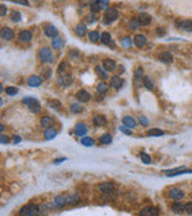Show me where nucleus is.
<instances>
[{
	"mask_svg": "<svg viewBox=\"0 0 192 216\" xmlns=\"http://www.w3.org/2000/svg\"><path fill=\"white\" fill-rule=\"evenodd\" d=\"M70 110H71L72 113H75V114H79V113L83 112V106H82L80 103H73V105H71Z\"/></svg>",
	"mask_w": 192,
	"mask_h": 216,
	"instance_id": "nucleus-41",
	"label": "nucleus"
},
{
	"mask_svg": "<svg viewBox=\"0 0 192 216\" xmlns=\"http://www.w3.org/2000/svg\"><path fill=\"white\" fill-rule=\"evenodd\" d=\"M172 210L175 214H182L185 211V206L181 204L180 202H175V203H173V205H172Z\"/></svg>",
	"mask_w": 192,
	"mask_h": 216,
	"instance_id": "nucleus-30",
	"label": "nucleus"
},
{
	"mask_svg": "<svg viewBox=\"0 0 192 216\" xmlns=\"http://www.w3.org/2000/svg\"><path fill=\"white\" fill-rule=\"evenodd\" d=\"M133 43L138 48H143L147 44V37L144 35H142V34H138V35H136L133 37Z\"/></svg>",
	"mask_w": 192,
	"mask_h": 216,
	"instance_id": "nucleus-13",
	"label": "nucleus"
},
{
	"mask_svg": "<svg viewBox=\"0 0 192 216\" xmlns=\"http://www.w3.org/2000/svg\"><path fill=\"white\" fill-rule=\"evenodd\" d=\"M41 125L43 127H46V129L52 127L54 125V120H53V118H51V117H43V118L41 119Z\"/></svg>",
	"mask_w": 192,
	"mask_h": 216,
	"instance_id": "nucleus-32",
	"label": "nucleus"
},
{
	"mask_svg": "<svg viewBox=\"0 0 192 216\" xmlns=\"http://www.w3.org/2000/svg\"><path fill=\"white\" fill-rule=\"evenodd\" d=\"M18 39H19L21 42L28 43L31 41L33 34H31V31H29V30H22V31L19 32V35H18Z\"/></svg>",
	"mask_w": 192,
	"mask_h": 216,
	"instance_id": "nucleus-14",
	"label": "nucleus"
},
{
	"mask_svg": "<svg viewBox=\"0 0 192 216\" xmlns=\"http://www.w3.org/2000/svg\"><path fill=\"white\" fill-rule=\"evenodd\" d=\"M75 133H76V136H78V137H84V136L88 133V127H87V125L83 124V123L76 124V126H75Z\"/></svg>",
	"mask_w": 192,
	"mask_h": 216,
	"instance_id": "nucleus-10",
	"label": "nucleus"
},
{
	"mask_svg": "<svg viewBox=\"0 0 192 216\" xmlns=\"http://www.w3.org/2000/svg\"><path fill=\"white\" fill-rule=\"evenodd\" d=\"M184 196H185V193L182 192V190L177 189V187L172 189V190L170 191V198H173V199H175V201H180V199H182Z\"/></svg>",
	"mask_w": 192,
	"mask_h": 216,
	"instance_id": "nucleus-19",
	"label": "nucleus"
},
{
	"mask_svg": "<svg viewBox=\"0 0 192 216\" xmlns=\"http://www.w3.org/2000/svg\"><path fill=\"white\" fill-rule=\"evenodd\" d=\"M100 191L103 194H111L114 191V184L109 183V181H104V183L100 184Z\"/></svg>",
	"mask_w": 192,
	"mask_h": 216,
	"instance_id": "nucleus-9",
	"label": "nucleus"
},
{
	"mask_svg": "<svg viewBox=\"0 0 192 216\" xmlns=\"http://www.w3.org/2000/svg\"><path fill=\"white\" fill-rule=\"evenodd\" d=\"M104 24H111V23H113L115 22L118 18H119V12L116 9H113V7H108L106 12H104Z\"/></svg>",
	"mask_w": 192,
	"mask_h": 216,
	"instance_id": "nucleus-4",
	"label": "nucleus"
},
{
	"mask_svg": "<svg viewBox=\"0 0 192 216\" xmlns=\"http://www.w3.org/2000/svg\"><path fill=\"white\" fill-rule=\"evenodd\" d=\"M180 29L185 31H192V21L191 19H185L180 23Z\"/></svg>",
	"mask_w": 192,
	"mask_h": 216,
	"instance_id": "nucleus-35",
	"label": "nucleus"
},
{
	"mask_svg": "<svg viewBox=\"0 0 192 216\" xmlns=\"http://www.w3.org/2000/svg\"><path fill=\"white\" fill-rule=\"evenodd\" d=\"M97 91H99V94H101V95L107 94V93H108V85H107L104 82H101V83L97 85Z\"/></svg>",
	"mask_w": 192,
	"mask_h": 216,
	"instance_id": "nucleus-43",
	"label": "nucleus"
},
{
	"mask_svg": "<svg viewBox=\"0 0 192 216\" xmlns=\"http://www.w3.org/2000/svg\"><path fill=\"white\" fill-rule=\"evenodd\" d=\"M138 19L141 22V25H149L151 23V16L147 12H142L138 16Z\"/></svg>",
	"mask_w": 192,
	"mask_h": 216,
	"instance_id": "nucleus-22",
	"label": "nucleus"
},
{
	"mask_svg": "<svg viewBox=\"0 0 192 216\" xmlns=\"http://www.w3.org/2000/svg\"><path fill=\"white\" fill-rule=\"evenodd\" d=\"M112 140H113V138H112V136L109 133H103L101 137L99 138V143L101 145H107V144H111Z\"/></svg>",
	"mask_w": 192,
	"mask_h": 216,
	"instance_id": "nucleus-29",
	"label": "nucleus"
},
{
	"mask_svg": "<svg viewBox=\"0 0 192 216\" xmlns=\"http://www.w3.org/2000/svg\"><path fill=\"white\" fill-rule=\"evenodd\" d=\"M51 76H52V70H51V67H46V69H43L41 77H43L45 79H49Z\"/></svg>",
	"mask_w": 192,
	"mask_h": 216,
	"instance_id": "nucleus-49",
	"label": "nucleus"
},
{
	"mask_svg": "<svg viewBox=\"0 0 192 216\" xmlns=\"http://www.w3.org/2000/svg\"><path fill=\"white\" fill-rule=\"evenodd\" d=\"M58 83L61 86H70L73 83V78L70 73H64V75H59L58 78Z\"/></svg>",
	"mask_w": 192,
	"mask_h": 216,
	"instance_id": "nucleus-8",
	"label": "nucleus"
},
{
	"mask_svg": "<svg viewBox=\"0 0 192 216\" xmlns=\"http://www.w3.org/2000/svg\"><path fill=\"white\" fill-rule=\"evenodd\" d=\"M141 160L143 163H145V164H150L151 163V157H150V155L147 154V152H141Z\"/></svg>",
	"mask_w": 192,
	"mask_h": 216,
	"instance_id": "nucleus-47",
	"label": "nucleus"
},
{
	"mask_svg": "<svg viewBox=\"0 0 192 216\" xmlns=\"http://www.w3.org/2000/svg\"><path fill=\"white\" fill-rule=\"evenodd\" d=\"M162 173H165L167 177H175V175H181V174H189V173H192V169H186L185 167H178V168L170 169V171H163Z\"/></svg>",
	"mask_w": 192,
	"mask_h": 216,
	"instance_id": "nucleus-6",
	"label": "nucleus"
},
{
	"mask_svg": "<svg viewBox=\"0 0 192 216\" xmlns=\"http://www.w3.org/2000/svg\"><path fill=\"white\" fill-rule=\"evenodd\" d=\"M12 2H16V4H21V5H24V6H29V1L27 0H10Z\"/></svg>",
	"mask_w": 192,
	"mask_h": 216,
	"instance_id": "nucleus-56",
	"label": "nucleus"
},
{
	"mask_svg": "<svg viewBox=\"0 0 192 216\" xmlns=\"http://www.w3.org/2000/svg\"><path fill=\"white\" fill-rule=\"evenodd\" d=\"M5 93H6L9 96H14V95L18 94V89H17L16 86H7L6 90H5Z\"/></svg>",
	"mask_w": 192,
	"mask_h": 216,
	"instance_id": "nucleus-46",
	"label": "nucleus"
},
{
	"mask_svg": "<svg viewBox=\"0 0 192 216\" xmlns=\"http://www.w3.org/2000/svg\"><path fill=\"white\" fill-rule=\"evenodd\" d=\"M96 19H97V17H96L95 12H91L90 15L87 16V23H88V24H92V23H95Z\"/></svg>",
	"mask_w": 192,
	"mask_h": 216,
	"instance_id": "nucleus-50",
	"label": "nucleus"
},
{
	"mask_svg": "<svg viewBox=\"0 0 192 216\" xmlns=\"http://www.w3.org/2000/svg\"><path fill=\"white\" fill-rule=\"evenodd\" d=\"M95 72H96V75L99 76L101 79H103V81L108 79V71H107L103 66H96V67H95Z\"/></svg>",
	"mask_w": 192,
	"mask_h": 216,
	"instance_id": "nucleus-25",
	"label": "nucleus"
},
{
	"mask_svg": "<svg viewBox=\"0 0 192 216\" xmlns=\"http://www.w3.org/2000/svg\"><path fill=\"white\" fill-rule=\"evenodd\" d=\"M40 206L36 204H27L24 205L22 209L19 210V215L22 216H36L40 215Z\"/></svg>",
	"mask_w": 192,
	"mask_h": 216,
	"instance_id": "nucleus-2",
	"label": "nucleus"
},
{
	"mask_svg": "<svg viewBox=\"0 0 192 216\" xmlns=\"http://www.w3.org/2000/svg\"><path fill=\"white\" fill-rule=\"evenodd\" d=\"M39 58H40V60H41L43 64H51V63L53 61L54 55H53V52H52L51 48L43 47V48H41V49L39 51Z\"/></svg>",
	"mask_w": 192,
	"mask_h": 216,
	"instance_id": "nucleus-3",
	"label": "nucleus"
},
{
	"mask_svg": "<svg viewBox=\"0 0 192 216\" xmlns=\"http://www.w3.org/2000/svg\"><path fill=\"white\" fill-rule=\"evenodd\" d=\"M67 197H68V204L77 205L80 202V198H79L78 194H71V196H67Z\"/></svg>",
	"mask_w": 192,
	"mask_h": 216,
	"instance_id": "nucleus-42",
	"label": "nucleus"
},
{
	"mask_svg": "<svg viewBox=\"0 0 192 216\" xmlns=\"http://www.w3.org/2000/svg\"><path fill=\"white\" fill-rule=\"evenodd\" d=\"M0 143L1 144H10V137H7L6 135L1 133L0 135Z\"/></svg>",
	"mask_w": 192,
	"mask_h": 216,
	"instance_id": "nucleus-51",
	"label": "nucleus"
},
{
	"mask_svg": "<svg viewBox=\"0 0 192 216\" xmlns=\"http://www.w3.org/2000/svg\"><path fill=\"white\" fill-rule=\"evenodd\" d=\"M41 83H42L41 76L33 75L28 78V84H29V86H31V88H37V86L41 85Z\"/></svg>",
	"mask_w": 192,
	"mask_h": 216,
	"instance_id": "nucleus-12",
	"label": "nucleus"
},
{
	"mask_svg": "<svg viewBox=\"0 0 192 216\" xmlns=\"http://www.w3.org/2000/svg\"><path fill=\"white\" fill-rule=\"evenodd\" d=\"M10 18H11L12 22L17 23V22H19L21 19H22V15H21L19 11L13 10V11H11V13H10Z\"/></svg>",
	"mask_w": 192,
	"mask_h": 216,
	"instance_id": "nucleus-37",
	"label": "nucleus"
},
{
	"mask_svg": "<svg viewBox=\"0 0 192 216\" xmlns=\"http://www.w3.org/2000/svg\"><path fill=\"white\" fill-rule=\"evenodd\" d=\"M76 34L80 36V37H83V36H85L87 35V31H88V28H87V24L85 23H78L77 24V27H76Z\"/></svg>",
	"mask_w": 192,
	"mask_h": 216,
	"instance_id": "nucleus-24",
	"label": "nucleus"
},
{
	"mask_svg": "<svg viewBox=\"0 0 192 216\" xmlns=\"http://www.w3.org/2000/svg\"><path fill=\"white\" fill-rule=\"evenodd\" d=\"M52 46H53V48H55V49H61V48L64 47V41H63V39H60L59 36H55V37L53 39V41H52Z\"/></svg>",
	"mask_w": 192,
	"mask_h": 216,
	"instance_id": "nucleus-33",
	"label": "nucleus"
},
{
	"mask_svg": "<svg viewBox=\"0 0 192 216\" xmlns=\"http://www.w3.org/2000/svg\"><path fill=\"white\" fill-rule=\"evenodd\" d=\"M58 132L55 129H53V127H48V129H46L45 131V138L47 140H52L54 139L55 137H57Z\"/></svg>",
	"mask_w": 192,
	"mask_h": 216,
	"instance_id": "nucleus-27",
	"label": "nucleus"
},
{
	"mask_svg": "<svg viewBox=\"0 0 192 216\" xmlns=\"http://www.w3.org/2000/svg\"><path fill=\"white\" fill-rule=\"evenodd\" d=\"M45 35L47 36V37H52V39H54L55 36H58V29L54 27V25L48 24V25H46V28H45Z\"/></svg>",
	"mask_w": 192,
	"mask_h": 216,
	"instance_id": "nucleus-18",
	"label": "nucleus"
},
{
	"mask_svg": "<svg viewBox=\"0 0 192 216\" xmlns=\"http://www.w3.org/2000/svg\"><path fill=\"white\" fill-rule=\"evenodd\" d=\"M76 97H77V100H78L79 102H89L91 98V95L87 90L82 89V90H79L78 93H77Z\"/></svg>",
	"mask_w": 192,
	"mask_h": 216,
	"instance_id": "nucleus-15",
	"label": "nucleus"
},
{
	"mask_svg": "<svg viewBox=\"0 0 192 216\" xmlns=\"http://www.w3.org/2000/svg\"><path fill=\"white\" fill-rule=\"evenodd\" d=\"M143 77H144V73H143V70L141 67H138L135 71V83L136 85H139V82L142 81L143 82Z\"/></svg>",
	"mask_w": 192,
	"mask_h": 216,
	"instance_id": "nucleus-31",
	"label": "nucleus"
},
{
	"mask_svg": "<svg viewBox=\"0 0 192 216\" xmlns=\"http://www.w3.org/2000/svg\"><path fill=\"white\" fill-rule=\"evenodd\" d=\"M48 105L52 108H54V109H61V102L58 101V100H51L48 102Z\"/></svg>",
	"mask_w": 192,
	"mask_h": 216,
	"instance_id": "nucleus-48",
	"label": "nucleus"
},
{
	"mask_svg": "<svg viewBox=\"0 0 192 216\" xmlns=\"http://www.w3.org/2000/svg\"><path fill=\"white\" fill-rule=\"evenodd\" d=\"M1 37L6 41H11L12 39H14V31L12 30L11 28H7V27H4L1 29V32H0Z\"/></svg>",
	"mask_w": 192,
	"mask_h": 216,
	"instance_id": "nucleus-11",
	"label": "nucleus"
},
{
	"mask_svg": "<svg viewBox=\"0 0 192 216\" xmlns=\"http://www.w3.org/2000/svg\"><path fill=\"white\" fill-rule=\"evenodd\" d=\"M163 135H165V132L160 129H151L148 131V136H150V137H160Z\"/></svg>",
	"mask_w": 192,
	"mask_h": 216,
	"instance_id": "nucleus-40",
	"label": "nucleus"
},
{
	"mask_svg": "<svg viewBox=\"0 0 192 216\" xmlns=\"http://www.w3.org/2000/svg\"><path fill=\"white\" fill-rule=\"evenodd\" d=\"M67 204H68L67 196H58V197L54 198V202H53L54 208H58V209H63V208H65Z\"/></svg>",
	"mask_w": 192,
	"mask_h": 216,
	"instance_id": "nucleus-7",
	"label": "nucleus"
},
{
	"mask_svg": "<svg viewBox=\"0 0 192 216\" xmlns=\"http://www.w3.org/2000/svg\"><path fill=\"white\" fill-rule=\"evenodd\" d=\"M119 130H120L123 133L127 135V136H131V135H132V131H131V129H130V127H127V126H125V125L120 126V129H119Z\"/></svg>",
	"mask_w": 192,
	"mask_h": 216,
	"instance_id": "nucleus-52",
	"label": "nucleus"
},
{
	"mask_svg": "<svg viewBox=\"0 0 192 216\" xmlns=\"http://www.w3.org/2000/svg\"><path fill=\"white\" fill-rule=\"evenodd\" d=\"M89 40H90V42L92 43H96V42H99L100 40H101V35L99 34V31H91L90 34H89Z\"/></svg>",
	"mask_w": 192,
	"mask_h": 216,
	"instance_id": "nucleus-39",
	"label": "nucleus"
},
{
	"mask_svg": "<svg viewBox=\"0 0 192 216\" xmlns=\"http://www.w3.org/2000/svg\"><path fill=\"white\" fill-rule=\"evenodd\" d=\"M123 79L120 78V76H113L111 78V86L114 89H120L123 86Z\"/></svg>",
	"mask_w": 192,
	"mask_h": 216,
	"instance_id": "nucleus-26",
	"label": "nucleus"
},
{
	"mask_svg": "<svg viewBox=\"0 0 192 216\" xmlns=\"http://www.w3.org/2000/svg\"><path fill=\"white\" fill-rule=\"evenodd\" d=\"M21 140H22V139H21V137H19V136H17V135H16V136H13V143H14V144H18Z\"/></svg>",
	"mask_w": 192,
	"mask_h": 216,
	"instance_id": "nucleus-58",
	"label": "nucleus"
},
{
	"mask_svg": "<svg viewBox=\"0 0 192 216\" xmlns=\"http://www.w3.org/2000/svg\"><path fill=\"white\" fill-rule=\"evenodd\" d=\"M139 25H141V22H139L138 18H136V17L131 18L130 22H129V28H130V30H137V29L139 28Z\"/></svg>",
	"mask_w": 192,
	"mask_h": 216,
	"instance_id": "nucleus-36",
	"label": "nucleus"
},
{
	"mask_svg": "<svg viewBox=\"0 0 192 216\" xmlns=\"http://www.w3.org/2000/svg\"><path fill=\"white\" fill-rule=\"evenodd\" d=\"M132 43H133V41H132V39L130 36H126V37L121 39V46L125 47V48H130L132 46Z\"/></svg>",
	"mask_w": 192,
	"mask_h": 216,
	"instance_id": "nucleus-44",
	"label": "nucleus"
},
{
	"mask_svg": "<svg viewBox=\"0 0 192 216\" xmlns=\"http://www.w3.org/2000/svg\"><path fill=\"white\" fill-rule=\"evenodd\" d=\"M92 123H94V125H95V126L101 127V126H104V125L107 124V119H106L104 115L99 114V115H95V117L92 118Z\"/></svg>",
	"mask_w": 192,
	"mask_h": 216,
	"instance_id": "nucleus-20",
	"label": "nucleus"
},
{
	"mask_svg": "<svg viewBox=\"0 0 192 216\" xmlns=\"http://www.w3.org/2000/svg\"><path fill=\"white\" fill-rule=\"evenodd\" d=\"M101 42L103 43V44H109V43H112V36H111L109 32H107V31L102 32Z\"/></svg>",
	"mask_w": 192,
	"mask_h": 216,
	"instance_id": "nucleus-38",
	"label": "nucleus"
},
{
	"mask_svg": "<svg viewBox=\"0 0 192 216\" xmlns=\"http://www.w3.org/2000/svg\"><path fill=\"white\" fill-rule=\"evenodd\" d=\"M102 66L108 71V72H112V71H115L116 70V63L112 60V59H104L102 61Z\"/></svg>",
	"mask_w": 192,
	"mask_h": 216,
	"instance_id": "nucleus-17",
	"label": "nucleus"
},
{
	"mask_svg": "<svg viewBox=\"0 0 192 216\" xmlns=\"http://www.w3.org/2000/svg\"><path fill=\"white\" fill-rule=\"evenodd\" d=\"M22 102L28 107V109L31 112V113H39L41 110V103L35 98V97L31 96H27L22 100Z\"/></svg>",
	"mask_w": 192,
	"mask_h": 216,
	"instance_id": "nucleus-1",
	"label": "nucleus"
},
{
	"mask_svg": "<svg viewBox=\"0 0 192 216\" xmlns=\"http://www.w3.org/2000/svg\"><path fill=\"white\" fill-rule=\"evenodd\" d=\"M184 206H185V213H186V214H189V215H192V202H190V203H186Z\"/></svg>",
	"mask_w": 192,
	"mask_h": 216,
	"instance_id": "nucleus-54",
	"label": "nucleus"
},
{
	"mask_svg": "<svg viewBox=\"0 0 192 216\" xmlns=\"http://www.w3.org/2000/svg\"><path fill=\"white\" fill-rule=\"evenodd\" d=\"M143 85L145 86L148 90H154L155 83H154V81H153L149 76H144V77H143Z\"/></svg>",
	"mask_w": 192,
	"mask_h": 216,
	"instance_id": "nucleus-28",
	"label": "nucleus"
},
{
	"mask_svg": "<svg viewBox=\"0 0 192 216\" xmlns=\"http://www.w3.org/2000/svg\"><path fill=\"white\" fill-rule=\"evenodd\" d=\"M123 124H124L125 126H127V127H130V129H133L137 126V120L135 118H132V117H130V115H127V117H124L123 118Z\"/></svg>",
	"mask_w": 192,
	"mask_h": 216,
	"instance_id": "nucleus-23",
	"label": "nucleus"
},
{
	"mask_svg": "<svg viewBox=\"0 0 192 216\" xmlns=\"http://www.w3.org/2000/svg\"><path fill=\"white\" fill-rule=\"evenodd\" d=\"M6 13H7V7H6V5L1 4V6H0V16L4 17Z\"/></svg>",
	"mask_w": 192,
	"mask_h": 216,
	"instance_id": "nucleus-55",
	"label": "nucleus"
},
{
	"mask_svg": "<svg viewBox=\"0 0 192 216\" xmlns=\"http://www.w3.org/2000/svg\"><path fill=\"white\" fill-rule=\"evenodd\" d=\"M68 67H70V65H68L67 61H61L60 65H59V67H58V73H59V75L67 73Z\"/></svg>",
	"mask_w": 192,
	"mask_h": 216,
	"instance_id": "nucleus-34",
	"label": "nucleus"
},
{
	"mask_svg": "<svg viewBox=\"0 0 192 216\" xmlns=\"http://www.w3.org/2000/svg\"><path fill=\"white\" fill-rule=\"evenodd\" d=\"M158 60L162 61L163 64H170L173 63V55L168 52H163V53L158 54Z\"/></svg>",
	"mask_w": 192,
	"mask_h": 216,
	"instance_id": "nucleus-21",
	"label": "nucleus"
},
{
	"mask_svg": "<svg viewBox=\"0 0 192 216\" xmlns=\"http://www.w3.org/2000/svg\"><path fill=\"white\" fill-rule=\"evenodd\" d=\"M108 0H92L90 5L91 12H99L101 10H107L108 9Z\"/></svg>",
	"mask_w": 192,
	"mask_h": 216,
	"instance_id": "nucleus-5",
	"label": "nucleus"
},
{
	"mask_svg": "<svg viewBox=\"0 0 192 216\" xmlns=\"http://www.w3.org/2000/svg\"><path fill=\"white\" fill-rule=\"evenodd\" d=\"M138 121H139L141 125H143V126H148V125H149V120H148V118L143 117V115H139V117H138Z\"/></svg>",
	"mask_w": 192,
	"mask_h": 216,
	"instance_id": "nucleus-53",
	"label": "nucleus"
},
{
	"mask_svg": "<svg viewBox=\"0 0 192 216\" xmlns=\"http://www.w3.org/2000/svg\"><path fill=\"white\" fill-rule=\"evenodd\" d=\"M78 55H79V53L77 52V51H71V52H70V56L73 58V59H76Z\"/></svg>",
	"mask_w": 192,
	"mask_h": 216,
	"instance_id": "nucleus-57",
	"label": "nucleus"
},
{
	"mask_svg": "<svg viewBox=\"0 0 192 216\" xmlns=\"http://www.w3.org/2000/svg\"><path fill=\"white\" fill-rule=\"evenodd\" d=\"M80 143L84 145V147H92L94 144H95V142H94V139L91 138V137H83L82 138V140H80Z\"/></svg>",
	"mask_w": 192,
	"mask_h": 216,
	"instance_id": "nucleus-45",
	"label": "nucleus"
},
{
	"mask_svg": "<svg viewBox=\"0 0 192 216\" xmlns=\"http://www.w3.org/2000/svg\"><path fill=\"white\" fill-rule=\"evenodd\" d=\"M66 161V157H61V159H58V160H54V164H59V163H61V162Z\"/></svg>",
	"mask_w": 192,
	"mask_h": 216,
	"instance_id": "nucleus-59",
	"label": "nucleus"
},
{
	"mask_svg": "<svg viewBox=\"0 0 192 216\" xmlns=\"http://www.w3.org/2000/svg\"><path fill=\"white\" fill-rule=\"evenodd\" d=\"M139 214L142 216H157L158 209L155 208V206H147V208H144Z\"/></svg>",
	"mask_w": 192,
	"mask_h": 216,
	"instance_id": "nucleus-16",
	"label": "nucleus"
},
{
	"mask_svg": "<svg viewBox=\"0 0 192 216\" xmlns=\"http://www.w3.org/2000/svg\"><path fill=\"white\" fill-rule=\"evenodd\" d=\"M156 31H157V34L160 35V36H163V35L166 34V31H165L162 28H157V29H156Z\"/></svg>",
	"mask_w": 192,
	"mask_h": 216,
	"instance_id": "nucleus-60",
	"label": "nucleus"
}]
</instances>
